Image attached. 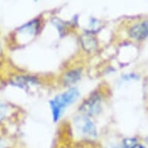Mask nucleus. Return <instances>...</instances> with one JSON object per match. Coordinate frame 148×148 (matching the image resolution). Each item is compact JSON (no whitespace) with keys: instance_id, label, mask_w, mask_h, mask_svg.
I'll use <instances>...</instances> for the list:
<instances>
[{"instance_id":"1","label":"nucleus","mask_w":148,"mask_h":148,"mask_svg":"<svg viewBox=\"0 0 148 148\" xmlns=\"http://www.w3.org/2000/svg\"><path fill=\"white\" fill-rule=\"evenodd\" d=\"M105 86H99L90 93L78 107V111L85 116L91 117L99 114L103 106V103L108 98L107 89Z\"/></svg>"},{"instance_id":"2","label":"nucleus","mask_w":148,"mask_h":148,"mask_svg":"<svg viewBox=\"0 0 148 148\" xmlns=\"http://www.w3.org/2000/svg\"><path fill=\"white\" fill-rule=\"evenodd\" d=\"M124 34L133 42H142L148 36V18L135 17L123 23Z\"/></svg>"},{"instance_id":"3","label":"nucleus","mask_w":148,"mask_h":148,"mask_svg":"<svg viewBox=\"0 0 148 148\" xmlns=\"http://www.w3.org/2000/svg\"><path fill=\"white\" fill-rule=\"evenodd\" d=\"M78 90L76 88H71L50 101L53 121L58 120L64 109L75 102L78 99Z\"/></svg>"},{"instance_id":"4","label":"nucleus","mask_w":148,"mask_h":148,"mask_svg":"<svg viewBox=\"0 0 148 148\" xmlns=\"http://www.w3.org/2000/svg\"><path fill=\"white\" fill-rule=\"evenodd\" d=\"M82 75V67H73L71 68L67 69L66 71L61 75V83L65 87L71 86L78 82L81 78Z\"/></svg>"},{"instance_id":"5","label":"nucleus","mask_w":148,"mask_h":148,"mask_svg":"<svg viewBox=\"0 0 148 148\" xmlns=\"http://www.w3.org/2000/svg\"><path fill=\"white\" fill-rule=\"evenodd\" d=\"M74 148H101L95 144L92 140H84L77 144L75 147Z\"/></svg>"},{"instance_id":"6","label":"nucleus","mask_w":148,"mask_h":148,"mask_svg":"<svg viewBox=\"0 0 148 148\" xmlns=\"http://www.w3.org/2000/svg\"><path fill=\"white\" fill-rule=\"evenodd\" d=\"M7 112V108L4 105L0 104V119H3Z\"/></svg>"},{"instance_id":"7","label":"nucleus","mask_w":148,"mask_h":148,"mask_svg":"<svg viewBox=\"0 0 148 148\" xmlns=\"http://www.w3.org/2000/svg\"><path fill=\"white\" fill-rule=\"evenodd\" d=\"M130 148H145L144 147V146L140 144V143H136L135 144L132 146Z\"/></svg>"}]
</instances>
